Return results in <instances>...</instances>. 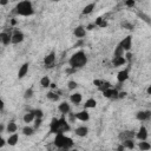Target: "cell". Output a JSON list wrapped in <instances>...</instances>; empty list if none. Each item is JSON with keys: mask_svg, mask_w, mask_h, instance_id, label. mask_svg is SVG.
Segmentation results:
<instances>
[{"mask_svg": "<svg viewBox=\"0 0 151 151\" xmlns=\"http://www.w3.org/2000/svg\"><path fill=\"white\" fill-rule=\"evenodd\" d=\"M86 63H87V57H86L85 52L81 51V50L78 51V52H76L74 54H72V57H71L70 60H69L70 67H72V69H74V70L84 67V66L86 65Z\"/></svg>", "mask_w": 151, "mask_h": 151, "instance_id": "obj_1", "label": "cell"}, {"mask_svg": "<svg viewBox=\"0 0 151 151\" xmlns=\"http://www.w3.org/2000/svg\"><path fill=\"white\" fill-rule=\"evenodd\" d=\"M15 13L22 17H29L34 14V10L33 6L29 1H20L17 6H15Z\"/></svg>", "mask_w": 151, "mask_h": 151, "instance_id": "obj_2", "label": "cell"}, {"mask_svg": "<svg viewBox=\"0 0 151 151\" xmlns=\"http://www.w3.org/2000/svg\"><path fill=\"white\" fill-rule=\"evenodd\" d=\"M54 145L57 147H59V149H66V150H69L70 147H72L74 145V143H73V139L72 138L64 136V133H59V135H55Z\"/></svg>", "mask_w": 151, "mask_h": 151, "instance_id": "obj_3", "label": "cell"}, {"mask_svg": "<svg viewBox=\"0 0 151 151\" xmlns=\"http://www.w3.org/2000/svg\"><path fill=\"white\" fill-rule=\"evenodd\" d=\"M70 130H71V128H70V125H69V123H67L66 118H65L64 116H63L62 118H59V126H58V133H57V135L67 132V131H70Z\"/></svg>", "mask_w": 151, "mask_h": 151, "instance_id": "obj_4", "label": "cell"}, {"mask_svg": "<svg viewBox=\"0 0 151 151\" xmlns=\"http://www.w3.org/2000/svg\"><path fill=\"white\" fill-rule=\"evenodd\" d=\"M136 137V133L135 131H131V130H125V131H122L119 135H118V138L124 142V140H128V139H133Z\"/></svg>", "mask_w": 151, "mask_h": 151, "instance_id": "obj_5", "label": "cell"}, {"mask_svg": "<svg viewBox=\"0 0 151 151\" xmlns=\"http://www.w3.org/2000/svg\"><path fill=\"white\" fill-rule=\"evenodd\" d=\"M54 62H55V52L54 51H52L51 53H48L47 55H45V58H44V65L46 67H52V65L54 64Z\"/></svg>", "mask_w": 151, "mask_h": 151, "instance_id": "obj_6", "label": "cell"}, {"mask_svg": "<svg viewBox=\"0 0 151 151\" xmlns=\"http://www.w3.org/2000/svg\"><path fill=\"white\" fill-rule=\"evenodd\" d=\"M119 44H120V46H122V47L124 48V51L130 52V50H131V47H132V37H131V36L125 37V38H124L122 41H120Z\"/></svg>", "mask_w": 151, "mask_h": 151, "instance_id": "obj_7", "label": "cell"}, {"mask_svg": "<svg viewBox=\"0 0 151 151\" xmlns=\"http://www.w3.org/2000/svg\"><path fill=\"white\" fill-rule=\"evenodd\" d=\"M136 118L138 120H140V122H146V120L151 119V111H149V110H146V111H139V112H137Z\"/></svg>", "mask_w": 151, "mask_h": 151, "instance_id": "obj_8", "label": "cell"}, {"mask_svg": "<svg viewBox=\"0 0 151 151\" xmlns=\"http://www.w3.org/2000/svg\"><path fill=\"white\" fill-rule=\"evenodd\" d=\"M103 95H104V97L105 98H109V99H118V95H119V92L117 91L116 88H109V90H106V91H104L103 92Z\"/></svg>", "mask_w": 151, "mask_h": 151, "instance_id": "obj_9", "label": "cell"}, {"mask_svg": "<svg viewBox=\"0 0 151 151\" xmlns=\"http://www.w3.org/2000/svg\"><path fill=\"white\" fill-rule=\"evenodd\" d=\"M12 36L13 33H8V32H1V34H0V40H1L3 45H8L10 43L12 44Z\"/></svg>", "mask_w": 151, "mask_h": 151, "instance_id": "obj_10", "label": "cell"}, {"mask_svg": "<svg viewBox=\"0 0 151 151\" xmlns=\"http://www.w3.org/2000/svg\"><path fill=\"white\" fill-rule=\"evenodd\" d=\"M129 67L128 69H124V70H122V71H119L118 72V74H117V80L119 81V83H124L125 80H128V78H129Z\"/></svg>", "mask_w": 151, "mask_h": 151, "instance_id": "obj_11", "label": "cell"}, {"mask_svg": "<svg viewBox=\"0 0 151 151\" xmlns=\"http://www.w3.org/2000/svg\"><path fill=\"white\" fill-rule=\"evenodd\" d=\"M136 138H137V139H139L140 142H142V140H146V139H147V130H146V128H145V126H140V128H139L138 132L136 133Z\"/></svg>", "mask_w": 151, "mask_h": 151, "instance_id": "obj_12", "label": "cell"}, {"mask_svg": "<svg viewBox=\"0 0 151 151\" xmlns=\"http://www.w3.org/2000/svg\"><path fill=\"white\" fill-rule=\"evenodd\" d=\"M24 38H25V36H24L22 32L14 31L13 32V36H12V44H19V43H21L24 40Z\"/></svg>", "mask_w": 151, "mask_h": 151, "instance_id": "obj_13", "label": "cell"}, {"mask_svg": "<svg viewBox=\"0 0 151 151\" xmlns=\"http://www.w3.org/2000/svg\"><path fill=\"white\" fill-rule=\"evenodd\" d=\"M58 126H59V119L58 118H52L51 124H50V133H58Z\"/></svg>", "mask_w": 151, "mask_h": 151, "instance_id": "obj_14", "label": "cell"}, {"mask_svg": "<svg viewBox=\"0 0 151 151\" xmlns=\"http://www.w3.org/2000/svg\"><path fill=\"white\" fill-rule=\"evenodd\" d=\"M58 110L62 112L63 114H69L70 111H71V107H70V104L67 102H63V103H60L59 106H58Z\"/></svg>", "mask_w": 151, "mask_h": 151, "instance_id": "obj_15", "label": "cell"}, {"mask_svg": "<svg viewBox=\"0 0 151 151\" xmlns=\"http://www.w3.org/2000/svg\"><path fill=\"white\" fill-rule=\"evenodd\" d=\"M76 118L78 120H81V122H87V120L90 119V114L86 110H83V111L76 113Z\"/></svg>", "mask_w": 151, "mask_h": 151, "instance_id": "obj_16", "label": "cell"}, {"mask_svg": "<svg viewBox=\"0 0 151 151\" xmlns=\"http://www.w3.org/2000/svg\"><path fill=\"white\" fill-rule=\"evenodd\" d=\"M126 63V59L124 57H113L112 59V65L114 67H118V66H122Z\"/></svg>", "mask_w": 151, "mask_h": 151, "instance_id": "obj_17", "label": "cell"}, {"mask_svg": "<svg viewBox=\"0 0 151 151\" xmlns=\"http://www.w3.org/2000/svg\"><path fill=\"white\" fill-rule=\"evenodd\" d=\"M73 34H74L77 38H84L85 34H86V29H85V27H83V26H77V27L74 28V31H73Z\"/></svg>", "mask_w": 151, "mask_h": 151, "instance_id": "obj_18", "label": "cell"}, {"mask_svg": "<svg viewBox=\"0 0 151 151\" xmlns=\"http://www.w3.org/2000/svg\"><path fill=\"white\" fill-rule=\"evenodd\" d=\"M27 72H28V63H25V64H22V65L20 66V69H19L18 78H19V79L24 78V77L27 74Z\"/></svg>", "mask_w": 151, "mask_h": 151, "instance_id": "obj_19", "label": "cell"}, {"mask_svg": "<svg viewBox=\"0 0 151 151\" xmlns=\"http://www.w3.org/2000/svg\"><path fill=\"white\" fill-rule=\"evenodd\" d=\"M81 99H83V97H81V93H79V92L72 93V95L70 96V100H71V103L76 104V105L80 104V103H81Z\"/></svg>", "mask_w": 151, "mask_h": 151, "instance_id": "obj_20", "label": "cell"}, {"mask_svg": "<svg viewBox=\"0 0 151 151\" xmlns=\"http://www.w3.org/2000/svg\"><path fill=\"white\" fill-rule=\"evenodd\" d=\"M74 132H76V135L79 136V137H85V136H87V133H88V129H87L86 126H79V128H77V129L74 130Z\"/></svg>", "mask_w": 151, "mask_h": 151, "instance_id": "obj_21", "label": "cell"}, {"mask_svg": "<svg viewBox=\"0 0 151 151\" xmlns=\"http://www.w3.org/2000/svg\"><path fill=\"white\" fill-rule=\"evenodd\" d=\"M18 140H19L18 133H12V135L8 137V139H7V144L11 145V146H14V145H17Z\"/></svg>", "mask_w": 151, "mask_h": 151, "instance_id": "obj_22", "label": "cell"}, {"mask_svg": "<svg viewBox=\"0 0 151 151\" xmlns=\"http://www.w3.org/2000/svg\"><path fill=\"white\" fill-rule=\"evenodd\" d=\"M97 106V102H96V99H93V98H90V99H87L86 102H85V104H84V109L86 110V109H95Z\"/></svg>", "mask_w": 151, "mask_h": 151, "instance_id": "obj_23", "label": "cell"}, {"mask_svg": "<svg viewBox=\"0 0 151 151\" xmlns=\"http://www.w3.org/2000/svg\"><path fill=\"white\" fill-rule=\"evenodd\" d=\"M36 119V116H34V113L32 112V111H28L27 113H25V116H24V122L25 123H31V122H33V120Z\"/></svg>", "mask_w": 151, "mask_h": 151, "instance_id": "obj_24", "label": "cell"}, {"mask_svg": "<svg viewBox=\"0 0 151 151\" xmlns=\"http://www.w3.org/2000/svg\"><path fill=\"white\" fill-rule=\"evenodd\" d=\"M113 57H124V48L120 46V44H118L113 51Z\"/></svg>", "mask_w": 151, "mask_h": 151, "instance_id": "obj_25", "label": "cell"}, {"mask_svg": "<svg viewBox=\"0 0 151 151\" xmlns=\"http://www.w3.org/2000/svg\"><path fill=\"white\" fill-rule=\"evenodd\" d=\"M6 130H7V132H10V133H15V131L18 130V125L15 124V122H10L8 124H7V126H6Z\"/></svg>", "mask_w": 151, "mask_h": 151, "instance_id": "obj_26", "label": "cell"}, {"mask_svg": "<svg viewBox=\"0 0 151 151\" xmlns=\"http://www.w3.org/2000/svg\"><path fill=\"white\" fill-rule=\"evenodd\" d=\"M95 6H96V4H93V3H91V4H88L87 6H85L84 7V10H83V14H90V13H92V11L95 10Z\"/></svg>", "mask_w": 151, "mask_h": 151, "instance_id": "obj_27", "label": "cell"}, {"mask_svg": "<svg viewBox=\"0 0 151 151\" xmlns=\"http://www.w3.org/2000/svg\"><path fill=\"white\" fill-rule=\"evenodd\" d=\"M40 85H41L44 88H47V87H50V86H51V80H50V78H48L47 76L43 77V78L40 79Z\"/></svg>", "mask_w": 151, "mask_h": 151, "instance_id": "obj_28", "label": "cell"}, {"mask_svg": "<svg viewBox=\"0 0 151 151\" xmlns=\"http://www.w3.org/2000/svg\"><path fill=\"white\" fill-rule=\"evenodd\" d=\"M138 146H139V149H140L142 151H147V150H150V149H151V144H150V143H147L146 140H142V142H139Z\"/></svg>", "mask_w": 151, "mask_h": 151, "instance_id": "obj_29", "label": "cell"}, {"mask_svg": "<svg viewBox=\"0 0 151 151\" xmlns=\"http://www.w3.org/2000/svg\"><path fill=\"white\" fill-rule=\"evenodd\" d=\"M122 144L124 145V147H125V149H129V150H132V149L135 147V142H133V139L124 140V142H122Z\"/></svg>", "mask_w": 151, "mask_h": 151, "instance_id": "obj_30", "label": "cell"}, {"mask_svg": "<svg viewBox=\"0 0 151 151\" xmlns=\"http://www.w3.org/2000/svg\"><path fill=\"white\" fill-rule=\"evenodd\" d=\"M22 133L25 136H32L34 133V128H31V126H25L22 129Z\"/></svg>", "mask_w": 151, "mask_h": 151, "instance_id": "obj_31", "label": "cell"}, {"mask_svg": "<svg viewBox=\"0 0 151 151\" xmlns=\"http://www.w3.org/2000/svg\"><path fill=\"white\" fill-rule=\"evenodd\" d=\"M46 97H47L50 100H52V102H57V100L59 99V96H58V93H54L53 91H50V92H47Z\"/></svg>", "mask_w": 151, "mask_h": 151, "instance_id": "obj_32", "label": "cell"}, {"mask_svg": "<svg viewBox=\"0 0 151 151\" xmlns=\"http://www.w3.org/2000/svg\"><path fill=\"white\" fill-rule=\"evenodd\" d=\"M33 87H28L26 91H25V93H24V98L25 99H29V98H32L33 97Z\"/></svg>", "mask_w": 151, "mask_h": 151, "instance_id": "obj_33", "label": "cell"}, {"mask_svg": "<svg viewBox=\"0 0 151 151\" xmlns=\"http://www.w3.org/2000/svg\"><path fill=\"white\" fill-rule=\"evenodd\" d=\"M95 25H96V26H99V27H105V26H107V22H106L103 18H100V17H99V18H97V19H96Z\"/></svg>", "mask_w": 151, "mask_h": 151, "instance_id": "obj_34", "label": "cell"}, {"mask_svg": "<svg viewBox=\"0 0 151 151\" xmlns=\"http://www.w3.org/2000/svg\"><path fill=\"white\" fill-rule=\"evenodd\" d=\"M112 86H111V83H109V81H104V84L100 86V87H98V90L99 91H102V92H104V91H106V90H109V88H111Z\"/></svg>", "mask_w": 151, "mask_h": 151, "instance_id": "obj_35", "label": "cell"}, {"mask_svg": "<svg viewBox=\"0 0 151 151\" xmlns=\"http://www.w3.org/2000/svg\"><path fill=\"white\" fill-rule=\"evenodd\" d=\"M31 111L34 113L36 118H41V119H43V116H44L43 110H40V109H36V110H31Z\"/></svg>", "mask_w": 151, "mask_h": 151, "instance_id": "obj_36", "label": "cell"}, {"mask_svg": "<svg viewBox=\"0 0 151 151\" xmlns=\"http://www.w3.org/2000/svg\"><path fill=\"white\" fill-rule=\"evenodd\" d=\"M120 26H122L123 28H126V29H133V25L129 21H122Z\"/></svg>", "mask_w": 151, "mask_h": 151, "instance_id": "obj_37", "label": "cell"}, {"mask_svg": "<svg viewBox=\"0 0 151 151\" xmlns=\"http://www.w3.org/2000/svg\"><path fill=\"white\" fill-rule=\"evenodd\" d=\"M67 87H69V90H76L77 87H78V84L74 81V80H70L69 83H67Z\"/></svg>", "mask_w": 151, "mask_h": 151, "instance_id": "obj_38", "label": "cell"}, {"mask_svg": "<svg viewBox=\"0 0 151 151\" xmlns=\"http://www.w3.org/2000/svg\"><path fill=\"white\" fill-rule=\"evenodd\" d=\"M138 17H140V18H142L144 21H146L149 25H151V19H150V17H147V15H145L144 13H140V12L138 13Z\"/></svg>", "mask_w": 151, "mask_h": 151, "instance_id": "obj_39", "label": "cell"}, {"mask_svg": "<svg viewBox=\"0 0 151 151\" xmlns=\"http://www.w3.org/2000/svg\"><path fill=\"white\" fill-rule=\"evenodd\" d=\"M41 123H43V119H41V118H36V119H34V129L40 128Z\"/></svg>", "mask_w": 151, "mask_h": 151, "instance_id": "obj_40", "label": "cell"}, {"mask_svg": "<svg viewBox=\"0 0 151 151\" xmlns=\"http://www.w3.org/2000/svg\"><path fill=\"white\" fill-rule=\"evenodd\" d=\"M104 81L105 80H100V79H96V80H93V84L97 86V87H100L103 84H104Z\"/></svg>", "mask_w": 151, "mask_h": 151, "instance_id": "obj_41", "label": "cell"}, {"mask_svg": "<svg viewBox=\"0 0 151 151\" xmlns=\"http://www.w3.org/2000/svg\"><path fill=\"white\" fill-rule=\"evenodd\" d=\"M135 1H133V0H128V1H125V5L128 6V7H133L135 6Z\"/></svg>", "mask_w": 151, "mask_h": 151, "instance_id": "obj_42", "label": "cell"}, {"mask_svg": "<svg viewBox=\"0 0 151 151\" xmlns=\"http://www.w3.org/2000/svg\"><path fill=\"white\" fill-rule=\"evenodd\" d=\"M125 59H126V62H129V63H131V60H132V54H131V52H128L126 54H125Z\"/></svg>", "mask_w": 151, "mask_h": 151, "instance_id": "obj_43", "label": "cell"}, {"mask_svg": "<svg viewBox=\"0 0 151 151\" xmlns=\"http://www.w3.org/2000/svg\"><path fill=\"white\" fill-rule=\"evenodd\" d=\"M69 117H70V122H71V123H73L74 120L77 119V118H76V113H71V112H70V113H69Z\"/></svg>", "mask_w": 151, "mask_h": 151, "instance_id": "obj_44", "label": "cell"}, {"mask_svg": "<svg viewBox=\"0 0 151 151\" xmlns=\"http://www.w3.org/2000/svg\"><path fill=\"white\" fill-rule=\"evenodd\" d=\"M128 96V93L125 92V91H122V92H119V95H118V99H122V98H125Z\"/></svg>", "mask_w": 151, "mask_h": 151, "instance_id": "obj_45", "label": "cell"}, {"mask_svg": "<svg viewBox=\"0 0 151 151\" xmlns=\"http://www.w3.org/2000/svg\"><path fill=\"white\" fill-rule=\"evenodd\" d=\"M6 143H7V140H5L4 138H1V139H0V147H4Z\"/></svg>", "mask_w": 151, "mask_h": 151, "instance_id": "obj_46", "label": "cell"}, {"mask_svg": "<svg viewBox=\"0 0 151 151\" xmlns=\"http://www.w3.org/2000/svg\"><path fill=\"white\" fill-rule=\"evenodd\" d=\"M125 150V147H124V145L122 144V143H120L119 145H118V147H117V151H124Z\"/></svg>", "mask_w": 151, "mask_h": 151, "instance_id": "obj_47", "label": "cell"}, {"mask_svg": "<svg viewBox=\"0 0 151 151\" xmlns=\"http://www.w3.org/2000/svg\"><path fill=\"white\" fill-rule=\"evenodd\" d=\"M0 109H1V112H4V109H5V103H4V100L0 102Z\"/></svg>", "mask_w": 151, "mask_h": 151, "instance_id": "obj_48", "label": "cell"}, {"mask_svg": "<svg viewBox=\"0 0 151 151\" xmlns=\"http://www.w3.org/2000/svg\"><path fill=\"white\" fill-rule=\"evenodd\" d=\"M4 130H5V125L4 124H0V132H4Z\"/></svg>", "mask_w": 151, "mask_h": 151, "instance_id": "obj_49", "label": "cell"}, {"mask_svg": "<svg viewBox=\"0 0 151 151\" xmlns=\"http://www.w3.org/2000/svg\"><path fill=\"white\" fill-rule=\"evenodd\" d=\"M95 26H96L95 24H91V25H88V26H87V29H92V28H93Z\"/></svg>", "mask_w": 151, "mask_h": 151, "instance_id": "obj_50", "label": "cell"}, {"mask_svg": "<svg viewBox=\"0 0 151 151\" xmlns=\"http://www.w3.org/2000/svg\"><path fill=\"white\" fill-rule=\"evenodd\" d=\"M66 72H67V73H72V72H76V70H74V69H72V67H71V69H69V70H67V71H66Z\"/></svg>", "mask_w": 151, "mask_h": 151, "instance_id": "obj_51", "label": "cell"}, {"mask_svg": "<svg viewBox=\"0 0 151 151\" xmlns=\"http://www.w3.org/2000/svg\"><path fill=\"white\" fill-rule=\"evenodd\" d=\"M146 92H147V95H151V85L147 87V90H146Z\"/></svg>", "mask_w": 151, "mask_h": 151, "instance_id": "obj_52", "label": "cell"}, {"mask_svg": "<svg viewBox=\"0 0 151 151\" xmlns=\"http://www.w3.org/2000/svg\"><path fill=\"white\" fill-rule=\"evenodd\" d=\"M0 4H1V5L4 6V5H6V4H7V1H6V0H3V1H1V3H0Z\"/></svg>", "mask_w": 151, "mask_h": 151, "instance_id": "obj_53", "label": "cell"}, {"mask_svg": "<svg viewBox=\"0 0 151 151\" xmlns=\"http://www.w3.org/2000/svg\"><path fill=\"white\" fill-rule=\"evenodd\" d=\"M51 87L52 88H55V84H51Z\"/></svg>", "mask_w": 151, "mask_h": 151, "instance_id": "obj_54", "label": "cell"}, {"mask_svg": "<svg viewBox=\"0 0 151 151\" xmlns=\"http://www.w3.org/2000/svg\"><path fill=\"white\" fill-rule=\"evenodd\" d=\"M71 151H77V150H71Z\"/></svg>", "mask_w": 151, "mask_h": 151, "instance_id": "obj_55", "label": "cell"}, {"mask_svg": "<svg viewBox=\"0 0 151 151\" xmlns=\"http://www.w3.org/2000/svg\"><path fill=\"white\" fill-rule=\"evenodd\" d=\"M102 151H103V150H102Z\"/></svg>", "mask_w": 151, "mask_h": 151, "instance_id": "obj_56", "label": "cell"}]
</instances>
